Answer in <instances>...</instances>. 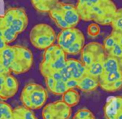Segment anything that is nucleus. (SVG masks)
<instances>
[{
  "instance_id": "nucleus-23",
  "label": "nucleus",
  "mask_w": 122,
  "mask_h": 119,
  "mask_svg": "<svg viewBox=\"0 0 122 119\" xmlns=\"http://www.w3.org/2000/svg\"><path fill=\"white\" fill-rule=\"evenodd\" d=\"M107 1H111V0H77V3H76V9L79 11L81 10H87L91 7H93L97 4H100V3H103V2H107Z\"/></svg>"
},
{
  "instance_id": "nucleus-16",
  "label": "nucleus",
  "mask_w": 122,
  "mask_h": 119,
  "mask_svg": "<svg viewBox=\"0 0 122 119\" xmlns=\"http://www.w3.org/2000/svg\"><path fill=\"white\" fill-rule=\"evenodd\" d=\"M12 119H37L32 110L25 108L24 106L17 107L13 109Z\"/></svg>"
},
{
  "instance_id": "nucleus-40",
  "label": "nucleus",
  "mask_w": 122,
  "mask_h": 119,
  "mask_svg": "<svg viewBox=\"0 0 122 119\" xmlns=\"http://www.w3.org/2000/svg\"><path fill=\"white\" fill-rule=\"evenodd\" d=\"M118 63H119V67H120V70L122 71V57L118 59Z\"/></svg>"
},
{
  "instance_id": "nucleus-18",
  "label": "nucleus",
  "mask_w": 122,
  "mask_h": 119,
  "mask_svg": "<svg viewBox=\"0 0 122 119\" xmlns=\"http://www.w3.org/2000/svg\"><path fill=\"white\" fill-rule=\"evenodd\" d=\"M117 70H120L118 59L107 55L103 62V74L110 73L112 71H117Z\"/></svg>"
},
{
  "instance_id": "nucleus-2",
  "label": "nucleus",
  "mask_w": 122,
  "mask_h": 119,
  "mask_svg": "<svg viewBox=\"0 0 122 119\" xmlns=\"http://www.w3.org/2000/svg\"><path fill=\"white\" fill-rule=\"evenodd\" d=\"M47 99V89L41 85L33 82L26 84L20 94V101L23 106L30 110L42 109L46 105Z\"/></svg>"
},
{
  "instance_id": "nucleus-4",
  "label": "nucleus",
  "mask_w": 122,
  "mask_h": 119,
  "mask_svg": "<svg viewBox=\"0 0 122 119\" xmlns=\"http://www.w3.org/2000/svg\"><path fill=\"white\" fill-rule=\"evenodd\" d=\"M28 14L26 10L21 7H13L8 9L4 15L0 16V23L4 27H8L17 34L23 32L28 26Z\"/></svg>"
},
{
  "instance_id": "nucleus-33",
  "label": "nucleus",
  "mask_w": 122,
  "mask_h": 119,
  "mask_svg": "<svg viewBox=\"0 0 122 119\" xmlns=\"http://www.w3.org/2000/svg\"><path fill=\"white\" fill-rule=\"evenodd\" d=\"M65 83H66V87L68 89H75L78 86V80L76 79H70L66 81Z\"/></svg>"
},
{
  "instance_id": "nucleus-37",
  "label": "nucleus",
  "mask_w": 122,
  "mask_h": 119,
  "mask_svg": "<svg viewBox=\"0 0 122 119\" xmlns=\"http://www.w3.org/2000/svg\"><path fill=\"white\" fill-rule=\"evenodd\" d=\"M112 33H115L122 36V30H112Z\"/></svg>"
},
{
  "instance_id": "nucleus-13",
  "label": "nucleus",
  "mask_w": 122,
  "mask_h": 119,
  "mask_svg": "<svg viewBox=\"0 0 122 119\" xmlns=\"http://www.w3.org/2000/svg\"><path fill=\"white\" fill-rule=\"evenodd\" d=\"M15 57H16V45L14 46L7 45L0 52V63L9 69L10 65L13 63Z\"/></svg>"
},
{
  "instance_id": "nucleus-41",
  "label": "nucleus",
  "mask_w": 122,
  "mask_h": 119,
  "mask_svg": "<svg viewBox=\"0 0 122 119\" xmlns=\"http://www.w3.org/2000/svg\"><path fill=\"white\" fill-rule=\"evenodd\" d=\"M115 119H122V112H120V113L115 117Z\"/></svg>"
},
{
  "instance_id": "nucleus-27",
  "label": "nucleus",
  "mask_w": 122,
  "mask_h": 119,
  "mask_svg": "<svg viewBox=\"0 0 122 119\" xmlns=\"http://www.w3.org/2000/svg\"><path fill=\"white\" fill-rule=\"evenodd\" d=\"M104 91H107V92H115V91H118L122 89V79L120 80H117L112 84H108V85H101L99 86Z\"/></svg>"
},
{
  "instance_id": "nucleus-29",
  "label": "nucleus",
  "mask_w": 122,
  "mask_h": 119,
  "mask_svg": "<svg viewBox=\"0 0 122 119\" xmlns=\"http://www.w3.org/2000/svg\"><path fill=\"white\" fill-rule=\"evenodd\" d=\"M100 31H101V29H100V26L96 23H93L92 22L88 27H87V33L90 37L92 38H95L97 37L99 34H100Z\"/></svg>"
},
{
  "instance_id": "nucleus-15",
  "label": "nucleus",
  "mask_w": 122,
  "mask_h": 119,
  "mask_svg": "<svg viewBox=\"0 0 122 119\" xmlns=\"http://www.w3.org/2000/svg\"><path fill=\"white\" fill-rule=\"evenodd\" d=\"M66 105L72 108L80 102V94L76 89H68L63 95L61 99Z\"/></svg>"
},
{
  "instance_id": "nucleus-31",
  "label": "nucleus",
  "mask_w": 122,
  "mask_h": 119,
  "mask_svg": "<svg viewBox=\"0 0 122 119\" xmlns=\"http://www.w3.org/2000/svg\"><path fill=\"white\" fill-rule=\"evenodd\" d=\"M116 44V40H115V38L112 36V35H109V36H107L105 39H104V41H103V48H104V50H105V52L107 53L114 45Z\"/></svg>"
},
{
  "instance_id": "nucleus-32",
  "label": "nucleus",
  "mask_w": 122,
  "mask_h": 119,
  "mask_svg": "<svg viewBox=\"0 0 122 119\" xmlns=\"http://www.w3.org/2000/svg\"><path fill=\"white\" fill-rule=\"evenodd\" d=\"M44 78H45V83H46V87H47V89L51 92L56 80H54L51 76H46V77H44Z\"/></svg>"
},
{
  "instance_id": "nucleus-19",
  "label": "nucleus",
  "mask_w": 122,
  "mask_h": 119,
  "mask_svg": "<svg viewBox=\"0 0 122 119\" xmlns=\"http://www.w3.org/2000/svg\"><path fill=\"white\" fill-rule=\"evenodd\" d=\"M122 79V71L121 70H117V71H112L110 73H104L101 75V77L99 78V86L101 85H108V84H112L117 80Z\"/></svg>"
},
{
  "instance_id": "nucleus-1",
  "label": "nucleus",
  "mask_w": 122,
  "mask_h": 119,
  "mask_svg": "<svg viewBox=\"0 0 122 119\" xmlns=\"http://www.w3.org/2000/svg\"><path fill=\"white\" fill-rule=\"evenodd\" d=\"M117 10L116 5L112 0L97 4L87 10L79 11L80 19L87 22H93L99 26L111 25L113 15Z\"/></svg>"
},
{
  "instance_id": "nucleus-38",
  "label": "nucleus",
  "mask_w": 122,
  "mask_h": 119,
  "mask_svg": "<svg viewBox=\"0 0 122 119\" xmlns=\"http://www.w3.org/2000/svg\"><path fill=\"white\" fill-rule=\"evenodd\" d=\"M6 46H7V44H6L3 40H1V39H0V52H1V50H2Z\"/></svg>"
},
{
  "instance_id": "nucleus-8",
  "label": "nucleus",
  "mask_w": 122,
  "mask_h": 119,
  "mask_svg": "<svg viewBox=\"0 0 122 119\" xmlns=\"http://www.w3.org/2000/svg\"><path fill=\"white\" fill-rule=\"evenodd\" d=\"M61 79L66 82L70 79H81L86 75V67L81 63L80 60L74 58H68L65 67L59 71Z\"/></svg>"
},
{
  "instance_id": "nucleus-5",
  "label": "nucleus",
  "mask_w": 122,
  "mask_h": 119,
  "mask_svg": "<svg viewBox=\"0 0 122 119\" xmlns=\"http://www.w3.org/2000/svg\"><path fill=\"white\" fill-rule=\"evenodd\" d=\"M32 63V52L26 47L16 45V57L9 69L12 74H22L30 70Z\"/></svg>"
},
{
  "instance_id": "nucleus-7",
  "label": "nucleus",
  "mask_w": 122,
  "mask_h": 119,
  "mask_svg": "<svg viewBox=\"0 0 122 119\" xmlns=\"http://www.w3.org/2000/svg\"><path fill=\"white\" fill-rule=\"evenodd\" d=\"M42 109L43 119H69L71 115V108L62 100L48 103Z\"/></svg>"
},
{
  "instance_id": "nucleus-10",
  "label": "nucleus",
  "mask_w": 122,
  "mask_h": 119,
  "mask_svg": "<svg viewBox=\"0 0 122 119\" xmlns=\"http://www.w3.org/2000/svg\"><path fill=\"white\" fill-rule=\"evenodd\" d=\"M55 7L61 12V14H62L65 22L69 26V28L76 27V25L79 23V21L81 19H80L78 10L74 5L69 4V3H64V2H59Z\"/></svg>"
},
{
  "instance_id": "nucleus-34",
  "label": "nucleus",
  "mask_w": 122,
  "mask_h": 119,
  "mask_svg": "<svg viewBox=\"0 0 122 119\" xmlns=\"http://www.w3.org/2000/svg\"><path fill=\"white\" fill-rule=\"evenodd\" d=\"M9 74H11L10 71L0 63V75H5L6 76V75H9Z\"/></svg>"
},
{
  "instance_id": "nucleus-39",
  "label": "nucleus",
  "mask_w": 122,
  "mask_h": 119,
  "mask_svg": "<svg viewBox=\"0 0 122 119\" xmlns=\"http://www.w3.org/2000/svg\"><path fill=\"white\" fill-rule=\"evenodd\" d=\"M39 1H40V0H30V2H31V4H32L33 7H34L35 5H37V4L39 3Z\"/></svg>"
},
{
  "instance_id": "nucleus-20",
  "label": "nucleus",
  "mask_w": 122,
  "mask_h": 119,
  "mask_svg": "<svg viewBox=\"0 0 122 119\" xmlns=\"http://www.w3.org/2000/svg\"><path fill=\"white\" fill-rule=\"evenodd\" d=\"M86 74L99 80L103 74V62H94L86 68Z\"/></svg>"
},
{
  "instance_id": "nucleus-11",
  "label": "nucleus",
  "mask_w": 122,
  "mask_h": 119,
  "mask_svg": "<svg viewBox=\"0 0 122 119\" xmlns=\"http://www.w3.org/2000/svg\"><path fill=\"white\" fill-rule=\"evenodd\" d=\"M103 109L106 119H115V117L122 112V96L109 97Z\"/></svg>"
},
{
  "instance_id": "nucleus-22",
  "label": "nucleus",
  "mask_w": 122,
  "mask_h": 119,
  "mask_svg": "<svg viewBox=\"0 0 122 119\" xmlns=\"http://www.w3.org/2000/svg\"><path fill=\"white\" fill-rule=\"evenodd\" d=\"M13 109L4 100H0V119H12Z\"/></svg>"
},
{
  "instance_id": "nucleus-30",
  "label": "nucleus",
  "mask_w": 122,
  "mask_h": 119,
  "mask_svg": "<svg viewBox=\"0 0 122 119\" xmlns=\"http://www.w3.org/2000/svg\"><path fill=\"white\" fill-rule=\"evenodd\" d=\"M108 56H111V57H113V58H116V59H119L122 57V46H120L117 42L116 44L106 53Z\"/></svg>"
},
{
  "instance_id": "nucleus-6",
  "label": "nucleus",
  "mask_w": 122,
  "mask_h": 119,
  "mask_svg": "<svg viewBox=\"0 0 122 119\" xmlns=\"http://www.w3.org/2000/svg\"><path fill=\"white\" fill-rule=\"evenodd\" d=\"M107 54L103 45L99 42H90L86 44L80 52V61L87 68L94 62H104Z\"/></svg>"
},
{
  "instance_id": "nucleus-35",
  "label": "nucleus",
  "mask_w": 122,
  "mask_h": 119,
  "mask_svg": "<svg viewBox=\"0 0 122 119\" xmlns=\"http://www.w3.org/2000/svg\"><path fill=\"white\" fill-rule=\"evenodd\" d=\"M6 76L5 75H0V97H1V94H2V91H3V88H4V83H5Z\"/></svg>"
},
{
  "instance_id": "nucleus-28",
  "label": "nucleus",
  "mask_w": 122,
  "mask_h": 119,
  "mask_svg": "<svg viewBox=\"0 0 122 119\" xmlns=\"http://www.w3.org/2000/svg\"><path fill=\"white\" fill-rule=\"evenodd\" d=\"M67 90H68V89L66 87V83L63 80H57V81H55V84H54V87H53L51 92L55 95L62 96Z\"/></svg>"
},
{
  "instance_id": "nucleus-9",
  "label": "nucleus",
  "mask_w": 122,
  "mask_h": 119,
  "mask_svg": "<svg viewBox=\"0 0 122 119\" xmlns=\"http://www.w3.org/2000/svg\"><path fill=\"white\" fill-rule=\"evenodd\" d=\"M82 39H85V36L83 32L76 27H71V28L61 30L56 36L57 45L64 51H66L75 42L80 41Z\"/></svg>"
},
{
  "instance_id": "nucleus-17",
  "label": "nucleus",
  "mask_w": 122,
  "mask_h": 119,
  "mask_svg": "<svg viewBox=\"0 0 122 119\" xmlns=\"http://www.w3.org/2000/svg\"><path fill=\"white\" fill-rule=\"evenodd\" d=\"M49 15L50 17L51 18V20L54 22V24L60 28L61 30H64V29H67L69 28V26L67 25V23L65 22L61 12L59 11V10L56 8V7H53L50 11H49Z\"/></svg>"
},
{
  "instance_id": "nucleus-24",
  "label": "nucleus",
  "mask_w": 122,
  "mask_h": 119,
  "mask_svg": "<svg viewBox=\"0 0 122 119\" xmlns=\"http://www.w3.org/2000/svg\"><path fill=\"white\" fill-rule=\"evenodd\" d=\"M84 46H85V39H82L80 41L75 42L73 45H71L65 51V53L67 55H76V54H79L81 52V50H82Z\"/></svg>"
},
{
  "instance_id": "nucleus-12",
  "label": "nucleus",
  "mask_w": 122,
  "mask_h": 119,
  "mask_svg": "<svg viewBox=\"0 0 122 119\" xmlns=\"http://www.w3.org/2000/svg\"><path fill=\"white\" fill-rule=\"evenodd\" d=\"M18 89H19V83H18V80L15 78V76H13L12 74L7 75L5 78L4 88H3V91L0 99L7 100L9 98H11L17 93Z\"/></svg>"
},
{
  "instance_id": "nucleus-14",
  "label": "nucleus",
  "mask_w": 122,
  "mask_h": 119,
  "mask_svg": "<svg viewBox=\"0 0 122 119\" xmlns=\"http://www.w3.org/2000/svg\"><path fill=\"white\" fill-rule=\"evenodd\" d=\"M99 87V81L96 78H93L89 75H84L81 79L78 80L77 88L83 92H91L95 90Z\"/></svg>"
},
{
  "instance_id": "nucleus-21",
  "label": "nucleus",
  "mask_w": 122,
  "mask_h": 119,
  "mask_svg": "<svg viewBox=\"0 0 122 119\" xmlns=\"http://www.w3.org/2000/svg\"><path fill=\"white\" fill-rule=\"evenodd\" d=\"M59 3V0H40L33 8L39 12H48Z\"/></svg>"
},
{
  "instance_id": "nucleus-36",
  "label": "nucleus",
  "mask_w": 122,
  "mask_h": 119,
  "mask_svg": "<svg viewBox=\"0 0 122 119\" xmlns=\"http://www.w3.org/2000/svg\"><path fill=\"white\" fill-rule=\"evenodd\" d=\"M111 35H112V36L115 38L116 42H117L120 46H122V36H121V35H118V34H115V33H112V32H111Z\"/></svg>"
},
{
  "instance_id": "nucleus-3",
  "label": "nucleus",
  "mask_w": 122,
  "mask_h": 119,
  "mask_svg": "<svg viewBox=\"0 0 122 119\" xmlns=\"http://www.w3.org/2000/svg\"><path fill=\"white\" fill-rule=\"evenodd\" d=\"M56 32L53 28L46 23L34 25L30 31V40L32 46L38 50H46L56 41Z\"/></svg>"
},
{
  "instance_id": "nucleus-26",
  "label": "nucleus",
  "mask_w": 122,
  "mask_h": 119,
  "mask_svg": "<svg viewBox=\"0 0 122 119\" xmlns=\"http://www.w3.org/2000/svg\"><path fill=\"white\" fill-rule=\"evenodd\" d=\"M111 26L112 30H122V8L116 10Z\"/></svg>"
},
{
  "instance_id": "nucleus-25",
  "label": "nucleus",
  "mask_w": 122,
  "mask_h": 119,
  "mask_svg": "<svg viewBox=\"0 0 122 119\" xmlns=\"http://www.w3.org/2000/svg\"><path fill=\"white\" fill-rule=\"evenodd\" d=\"M72 119H95L94 114L87 108L79 109L74 115L72 116Z\"/></svg>"
}]
</instances>
